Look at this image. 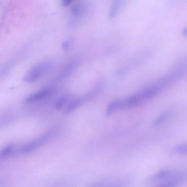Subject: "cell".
I'll list each match as a JSON object with an SVG mask.
<instances>
[{
  "instance_id": "14",
  "label": "cell",
  "mask_w": 187,
  "mask_h": 187,
  "mask_svg": "<svg viewBox=\"0 0 187 187\" xmlns=\"http://www.w3.org/2000/svg\"><path fill=\"white\" fill-rule=\"evenodd\" d=\"M187 29L186 28H185V29H184L183 30V32H182V34H183V35L184 36H187Z\"/></svg>"
},
{
  "instance_id": "2",
  "label": "cell",
  "mask_w": 187,
  "mask_h": 187,
  "mask_svg": "<svg viewBox=\"0 0 187 187\" xmlns=\"http://www.w3.org/2000/svg\"><path fill=\"white\" fill-rule=\"evenodd\" d=\"M50 135L51 133L49 132L30 142L22 148V152L23 153L26 154L33 151L46 143L50 139Z\"/></svg>"
},
{
  "instance_id": "1",
  "label": "cell",
  "mask_w": 187,
  "mask_h": 187,
  "mask_svg": "<svg viewBox=\"0 0 187 187\" xmlns=\"http://www.w3.org/2000/svg\"><path fill=\"white\" fill-rule=\"evenodd\" d=\"M51 64L45 62L40 63L30 70L24 77V80L26 83H32L36 82L44 76L50 70Z\"/></svg>"
},
{
  "instance_id": "4",
  "label": "cell",
  "mask_w": 187,
  "mask_h": 187,
  "mask_svg": "<svg viewBox=\"0 0 187 187\" xmlns=\"http://www.w3.org/2000/svg\"><path fill=\"white\" fill-rule=\"evenodd\" d=\"M173 172L171 171L164 170L160 171L154 175L150 177L147 180V182H154L158 180L164 179L172 175Z\"/></svg>"
},
{
  "instance_id": "9",
  "label": "cell",
  "mask_w": 187,
  "mask_h": 187,
  "mask_svg": "<svg viewBox=\"0 0 187 187\" xmlns=\"http://www.w3.org/2000/svg\"><path fill=\"white\" fill-rule=\"evenodd\" d=\"M170 113H166L163 114L160 116L158 118L156 119L155 122H154L153 125L154 127H157L159 125L161 124L163 122L167 119L168 117H169Z\"/></svg>"
},
{
  "instance_id": "7",
  "label": "cell",
  "mask_w": 187,
  "mask_h": 187,
  "mask_svg": "<svg viewBox=\"0 0 187 187\" xmlns=\"http://www.w3.org/2000/svg\"><path fill=\"white\" fill-rule=\"evenodd\" d=\"M76 62H72L69 63L59 75L58 79L64 78L70 75L74 70L76 66Z\"/></svg>"
},
{
  "instance_id": "12",
  "label": "cell",
  "mask_w": 187,
  "mask_h": 187,
  "mask_svg": "<svg viewBox=\"0 0 187 187\" xmlns=\"http://www.w3.org/2000/svg\"><path fill=\"white\" fill-rule=\"evenodd\" d=\"M71 45V43L70 41L68 40H66L63 42L62 48L64 50H67L70 48Z\"/></svg>"
},
{
  "instance_id": "11",
  "label": "cell",
  "mask_w": 187,
  "mask_h": 187,
  "mask_svg": "<svg viewBox=\"0 0 187 187\" xmlns=\"http://www.w3.org/2000/svg\"><path fill=\"white\" fill-rule=\"evenodd\" d=\"M67 102V99L66 97H63L60 98L56 102L55 107L58 110H60L64 106Z\"/></svg>"
},
{
  "instance_id": "13",
  "label": "cell",
  "mask_w": 187,
  "mask_h": 187,
  "mask_svg": "<svg viewBox=\"0 0 187 187\" xmlns=\"http://www.w3.org/2000/svg\"><path fill=\"white\" fill-rule=\"evenodd\" d=\"M74 0H61L62 5L64 7H68L72 3Z\"/></svg>"
},
{
  "instance_id": "6",
  "label": "cell",
  "mask_w": 187,
  "mask_h": 187,
  "mask_svg": "<svg viewBox=\"0 0 187 187\" xmlns=\"http://www.w3.org/2000/svg\"><path fill=\"white\" fill-rule=\"evenodd\" d=\"M122 2V0H114L109 14V20H112L116 17L121 5Z\"/></svg>"
},
{
  "instance_id": "8",
  "label": "cell",
  "mask_w": 187,
  "mask_h": 187,
  "mask_svg": "<svg viewBox=\"0 0 187 187\" xmlns=\"http://www.w3.org/2000/svg\"><path fill=\"white\" fill-rule=\"evenodd\" d=\"M175 153L185 155L187 154V148L186 143H184L175 147L173 150Z\"/></svg>"
},
{
  "instance_id": "3",
  "label": "cell",
  "mask_w": 187,
  "mask_h": 187,
  "mask_svg": "<svg viewBox=\"0 0 187 187\" xmlns=\"http://www.w3.org/2000/svg\"><path fill=\"white\" fill-rule=\"evenodd\" d=\"M53 90V89L50 87L42 89L28 95L25 98V101L28 102H32L41 100L50 95Z\"/></svg>"
},
{
  "instance_id": "5",
  "label": "cell",
  "mask_w": 187,
  "mask_h": 187,
  "mask_svg": "<svg viewBox=\"0 0 187 187\" xmlns=\"http://www.w3.org/2000/svg\"><path fill=\"white\" fill-rule=\"evenodd\" d=\"M87 100V99L86 97H85L79 99L73 102L65 110L64 113V115H67L70 113L71 112L80 106Z\"/></svg>"
},
{
  "instance_id": "10",
  "label": "cell",
  "mask_w": 187,
  "mask_h": 187,
  "mask_svg": "<svg viewBox=\"0 0 187 187\" xmlns=\"http://www.w3.org/2000/svg\"><path fill=\"white\" fill-rule=\"evenodd\" d=\"M12 149H13V146L11 145L7 146L3 148L0 151V159H2L9 155Z\"/></svg>"
}]
</instances>
